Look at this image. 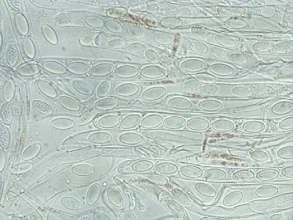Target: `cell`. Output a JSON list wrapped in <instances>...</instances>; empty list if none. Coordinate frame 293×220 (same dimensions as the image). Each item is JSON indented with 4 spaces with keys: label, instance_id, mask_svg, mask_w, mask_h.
Returning <instances> with one entry per match:
<instances>
[{
    "label": "cell",
    "instance_id": "cell-1",
    "mask_svg": "<svg viewBox=\"0 0 293 220\" xmlns=\"http://www.w3.org/2000/svg\"><path fill=\"white\" fill-rule=\"evenodd\" d=\"M163 121V118L158 115H151L147 116L140 122L141 126L145 128H151L157 127L160 125Z\"/></svg>",
    "mask_w": 293,
    "mask_h": 220
},
{
    "label": "cell",
    "instance_id": "cell-2",
    "mask_svg": "<svg viewBox=\"0 0 293 220\" xmlns=\"http://www.w3.org/2000/svg\"><path fill=\"white\" fill-rule=\"evenodd\" d=\"M120 141L122 143L128 145H134L141 143L143 137L140 134L134 132H128L121 134L119 136Z\"/></svg>",
    "mask_w": 293,
    "mask_h": 220
},
{
    "label": "cell",
    "instance_id": "cell-3",
    "mask_svg": "<svg viewBox=\"0 0 293 220\" xmlns=\"http://www.w3.org/2000/svg\"><path fill=\"white\" fill-rule=\"evenodd\" d=\"M113 66L111 64L101 63L93 67L91 70L90 73L94 76H103L110 74L113 71Z\"/></svg>",
    "mask_w": 293,
    "mask_h": 220
},
{
    "label": "cell",
    "instance_id": "cell-4",
    "mask_svg": "<svg viewBox=\"0 0 293 220\" xmlns=\"http://www.w3.org/2000/svg\"><path fill=\"white\" fill-rule=\"evenodd\" d=\"M71 85L73 89L79 93L85 95H90L93 93L91 86L87 82L79 80H73Z\"/></svg>",
    "mask_w": 293,
    "mask_h": 220
},
{
    "label": "cell",
    "instance_id": "cell-5",
    "mask_svg": "<svg viewBox=\"0 0 293 220\" xmlns=\"http://www.w3.org/2000/svg\"><path fill=\"white\" fill-rule=\"evenodd\" d=\"M68 70L76 75H82L88 72L90 67L86 64L81 62H74L69 63L67 66Z\"/></svg>",
    "mask_w": 293,
    "mask_h": 220
},
{
    "label": "cell",
    "instance_id": "cell-6",
    "mask_svg": "<svg viewBox=\"0 0 293 220\" xmlns=\"http://www.w3.org/2000/svg\"><path fill=\"white\" fill-rule=\"evenodd\" d=\"M141 120L140 116L139 115H130L122 119L120 122V126L123 129L132 128L140 123Z\"/></svg>",
    "mask_w": 293,
    "mask_h": 220
},
{
    "label": "cell",
    "instance_id": "cell-7",
    "mask_svg": "<svg viewBox=\"0 0 293 220\" xmlns=\"http://www.w3.org/2000/svg\"><path fill=\"white\" fill-rule=\"evenodd\" d=\"M118 103L115 99L109 98L100 99L95 103V107L101 110H109L113 109L118 105Z\"/></svg>",
    "mask_w": 293,
    "mask_h": 220
},
{
    "label": "cell",
    "instance_id": "cell-8",
    "mask_svg": "<svg viewBox=\"0 0 293 220\" xmlns=\"http://www.w3.org/2000/svg\"><path fill=\"white\" fill-rule=\"evenodd\" d=\"M100 192V187L99 184L95 183L89 188L87 192L86 201L89 205L94 204L98 199Z\"/></svg>",
    "mask_w": 293,
    "mask_h": 220
},
{
    "label": "cell",
    "instance_id": "cell-9",
    "mask_svg": "<svg viewBox=\"0 0 293 220\" xmlns=\"http://www.w3.org/2000/svg\"><path fill=\"white\" fill-rule=\"evenodd\" d=\"M59 101L64 108L70 111H76L79 110V103L73 98L66 96H62L59 99Z\"/></svg>",
    "mask_w": 293,
    "mask_h": 220
},
{
    "label": "cell",
    "instance_id": "cell-10",
    "mask_svg": "<svg viewBox=\"0 0 293 220\" xmlns=\"http://www.w3.org/2000/svg\"><path fill=\"white\" fill-rule=\"evenodd\" d=\"M120 122V119L116 116L108 115L100 118L98 121L99 126L101 127L110 128L114 127Z\"/></svg>",
    "mask_w": 293,
    "mask_h": 220
},
{
    "label": "cell",
    "instance_id": "cell-11",
    "mask_svg": "<svg viewBox=\"0 0 293 220\" xmlns=\"http://www.w3.org/2000/svg\"><path fill=\"white\" fill-rule=\"evenodd\" d=\"M111 136L104 132H98L91 134L88 137L89 140L92 142L96 143H103L111 140Z\"/></svg>",
    "mask_w": 293,
    "mask_h": 220
},
{
    "label": "cell",
    "instance_id": "cell-12",
    "mask_svg": "<svg viewBox=\"0 0 293 220\" xmlns=\"http://www.w3.org/2000/svg\"><path fill=\"white\" fill-rule=\"evenodd\" d=\"M71 170L72 172L76 175L85 176L93 173L94 172V169L92 166L90 165L81 164L73 167Z\"/></svg>",
    "mask_w": 293,
    "mask_h": 220
},
{
    "label": "cell",
    "instance_id": "cell-13",
    "mask_svg": "<svg viewBox=\"0 0 293 220\" xmlns=\"http://www.w3.org/2000/svg\"><path fill=\"white\" fill-rule=\"evenodd\" d=\"M52 124L54 127L62 129L71 128L74 126V122L72 120L68 118H61L52 121Z\"/></svg>",
    "mask_w": 293,
    "mask_h": 220
},
{
    "label": "cell",
    "instance_id": "cell-14",
    "mask_svg": "<svg viewBox=\"0 0 293 220\" xmlns=\"http://www.w3.org/2000/svg\"><path fill=\"white\" fill-rule=\"evenodd\" d=\"M62 204L68 209L78 210L81 209L82 205L78 200L70 197H64L60 200Z\"/></svg>",
    "mask_w": 293,
    "mask_h": 220
},
{
    "label": "cell",
    "instance_id": "cell-15",
    "mask_svg": "<svg viewBox=\"0 0 293 220\" xmlns=\"http://www.w3.org/2000/svg\"><path fill=\"white\" fill-rule=\"evenodd\" d=\"M38 86L40 90L47 96L54 98L57 95V93L54 88L49 83L44 81L38 82Z\"/></svg>",
    "mask_w": 293,
    "mask_h": 220
},
{
    "label": "cell",
    "instance_id": "cell-16",
    "mask_svg": "<svg viewBox=\"0 0 293 220\" xmlns=\"http://www.w3.org/2000/svg\"><path fill=\"white\" fill-rule=\"evenodd\" d=\"M1 116L4 123L9 124L13 118V111L11 106L7 103L4 104L1 109Z\"/></svg>",
    "mask_w": 293,
    "mask_h": 220
},
{
    "label": "cell",
    "instance_id": "cell-17",
    "mask_svg": "<svg viewBox=\"0 0 293 220\" xmlns=\"http://www.w3.org/2000/svg\"><path fill=\"white\" fill-rule=\"evenodd\" d=\"M107 195L110 201L116 206H119L122 204V200L118 192L112 187H109L107 191Z\"/></svg>",
    "mask_w": 293,
    "mask_h": 220
},
{
    "label": "cell",
    "instance_id": "cell-18",
    "mask_svg": "<svg viewBox=\"0 0 293 220\" xmlns=\"http://www.w3.org/2000/svg\"><path fill=\"white\" fill-rule=\"evenodd\" d=\"M33 106L38 111L44 114H50L53 112L51 107L47 104L42 101L35 100L33 102Z\"/></svg>",
    "mask_w": 293,
    "mask_h": 220
},
{
    "label": "cell",
    "instance_id": "cell-19",
    "mask_svg": "<svg viewBox=\"0 0 293 220\" xmlns=\"http://www.w3.org/2000/svg\"><path fill=\"white\" fill-rule=\"evenodd\" d=\"M112 87V82L110 80H105L102 82L98 86L97 91L98 96L100 98L107 95Z\"/></svg>",
    "mask_w": 293,
    "mask_h": 220
},
{
    "label": "cell",
    "instance_id": "cell-20",
    "mask_svg": "<svg viewBox=\"0 0 293 220\" xmlns=\"http://www.w3.org/2000/svg\"><path fill=\"white\" fill-rule=\"evenodd\" d=\"M15 88L13 82L10 79L6 83L3 89V95L4 99L7 101H10L12 99L15 92Z\"/></svg>",
    "mask_w": 293,
    "mask_h": 220
},
{
    "label": "cell",
    "instance_id": "cell-21",
    "mask_svg": "<svg viewBox=\"0 0 293 220\" xmlns=\"http://www.w3.org/2000/svg\"><path fill=\"white\" fill-rule=\"evenodd\" d=\"M1 145L3 148H7L9 145L10 141V136L7 128L3 126L0 130Z\"/></svg>",
    "mask_w": 293,
    "mask_h": 220
},
{
    "label": "cell",
    "instance_id": "cell-22",
    "mask_svg": "<svg viewBox=\"0 0 293 220\" xmlns=\"http://www.w3.org/2000/svg\"><path fill=\"white\" fill-rule=\"evenodd\" d=\"M93 218L95 220H110L109 217L105 214L101 212L96 211L93 215Z\"/></svg>",
    "mask_w": 293,
    "mask_h": 220
},
{
    "label": "cell",
    "instance_id": "cell-23",
    "mask_svg": "<svg viewBox=\"0 0 293 220\" xmlns=\"http://www.w3.org/2000/svg\"><path fill=\"white\" fill-rule=\"evenodd\" d=\"M81 220H89V218L86 216H84L82 217L81 219Z\"/></svg>",
    "mask_w": 293,
    "mask_h": 220
}]
</instances>
